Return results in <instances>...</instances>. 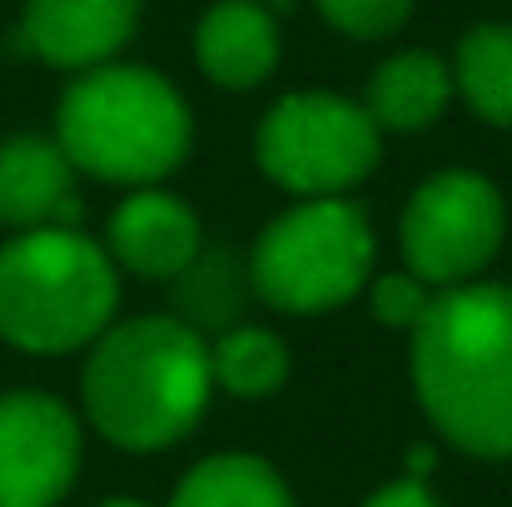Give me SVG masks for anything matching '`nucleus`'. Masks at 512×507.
<instances>
[{"label": "nucleus", "instance_id": "obj_1", "mask_svg": "<svg viewBox=\"0 0 512 507\" xmlns=\"http://www.w3.org/2000/svg\"><path fill=\"white\" fill-rule=\"evenodd\" d=\"M413 388L443 438L512 458V289L453 284L413 324Z\"/></svg>", "mask_w": 512, "mask_h": 507}, {"label": "nucleus", "instance_id": "obj_2", "mask_svg": "<svg viewBox=\"0 0 512 507\" xmlns=\"http://www.w3.org/2000/svg\"><path fill=\"white\" fill-rule=\"evenodd\" d=\"M214 388L209 348L184 319H130L105 329L85 363L90 423L130 448L155 453L179 443Z\"/></svg>", "mask_w": 512, "mask_h": 507}, {"label": "nucleus", "instance_id": "obj_3", "mask_svg": "<svg viewBox=\"0 0 512 507\" xmlns=\"http://www.w3.org/2000/svg\"><path fill=\"white\" fill-rule=\"evenodd\" d=\"M60 150L95 179L155 184L189 150V110L165 75L140 65H105L65 90Z\"/></svg>", "mask_w": 512, "mask_h": 507}, {"label": "nucleus", "instance_id": "obj_4", "mask_svg": "<svg viewBox=\"0 0 512 507\" xmlns=\"http://www.w3.org/2000/svg\"><path fill=\"white\" fill-rule=\"evenodd\" d=\"M120 284L110 254L80 229H25L0 249V338L70 353L110 329Z\"/></svg>", "mask_w": 512, "mask_h": 507}, {"label": "nucleus", "instance_id": "obj_5", "mask_svg": "<svg viewBox=\"0 0 512 507\" xmlns=\"http://www.w3.org/2000/svg\"><path fill=\"white\" fill-rule=\"evenodd\" d=\"M373 274V229L348 199H309L274 219L259 244L249 279L259 299L284 314L339 309Z\"/></svg>", "mask_w": 512, "mask_h": 507}, {"label": "nucleus", "instance_id": "obj_6", "mask_svg": "<svg viewBox=\"0 0 512 507\" xmlns=\"http://www.w3.org/2000/svg\"><path fill=\"white\" fill-rule=\"evenodd\" d=\"M378 160V125L339 95H284L259 125V169L309 199L358 184Z\"/></svg>", "mask_w": 512, "mask_h": 507}, {"label": "nucleus", "instance_id": "obj_7", "mask_svg": "<svg viewBox=\"0 0 512 507\" xmlns=\"http://www.w3.org/2000/svg\"><path fill=\"white\" fill-rule=\"evenodd\" d=\"M503 244V199L483 174L448 169L418 184L403 214L408 269L428 284H463Z\"/></svg>", "mask_w": 512, "mask_h": 507}, {"label": "nucleus", "instance_id": "obj_8", "mask_svg": "<svg viewBox=\"0 0 512 507\" xmlns=\"http://www.w3.org/2000/svg\"><path fill=\"white\" fill-rule=\"evenodd\" d=\"M80 473V423L45 393L0 398V507H55Z\"/></svg>", "mask_w": 512, "mask_h": 507}, {"label": "nucleus", "instance_id": "obj_9", "mask_svg": "<svg viewBox=\"0 0 512 507\" xmlns=\"http://www.w3.org/2000/svg\"><path fill=\"white\" fill-rule=\"evenodd\" d=\"M140 20V0H30L25 45L50 65H100L110 60Z\"/></svg>", "mask_w": 512, "mask_h": 507}, {"label": "nucleus", "instance_id": "obj_10", "mask_svg": "<svg viewBox=\"0 0 512 507\" xmlns=\"http://www.w3.org/2000/svg\"><path fill=\"white\" fill-rule=\"evenodd\" d=\"M110 249L130 274L179 279L199 254V219L174 194H160V189L130 194L110 219Z\"/></svg>", "mask_w": 512, "mask_h": 507}, {"label": "nucleus", "instance_id": "obj_11", "mask_svg": "<svg viewBox=\"0 0 512 507\" xmlns=\"http://www.w3.org/2000/svg\"><path fill=\"white\" fill-rule=\"evenodd\" d=\"M70 160L50 140H10L0 145V219L20 229H70L80 204H75V179Z\"/></svg>", "mask_w": 512, "mask_h": 507}, {"label": "nucleus", "instance_id": "obj_12", "mask_svg": "<svg viewBox=\"0 0 512 507\" xmlns=\"http://www.w3.org/2000/svg\"><path fill=\"white\" fill-rule=\"evenodd\" d=\"M199 65L224 90H254L279 65V30L259 0H219L199 20Z\"/></svg>", "mask_w": 512, "mask_h": 507}, {"label": "nucleus", "instance_id": "obj_13", "mask_svg": "<svg viewBox=\"0 0 512 507\" xmlns=\"http://www.w3.org/2000/svg\"><path fill=\"white\" fill-rule=\"evenodd\" d=\"M453 100V75L443 60L423 55V50H408V55H393L388 65L373 70V85H368V115L378 130H423L433 125Z\"/></svg>", "mask_w": 512, "mask_h": 507}, {"label": "nucleus", "instance_id": "obj_14", "mask_svg": "<svg viewBox=\"0 0 512 507\" xmlns=\"http://www.w3.org/2000/svg\"><path fill=\"white\" fill-rule=\"evenodd\" d=\"M170 507H294V498L269 463L249 453H219L179 483Z\"/></svg>", "mask_w": 512, "mask_h": 507}, {"label": "nucleus", "instance_id": "obj_15", "mask_svg": "<svg viewBox=\"0 0 512 507\" xmlns=\"http://www.w3.org/2000/svg\"><path fill=\"white\" fill-rule=\"evenodd\" d=\"M453 85L488 125H512V25H478L463 35Z\"/></svg>", "mask_w": 512, "mask_h": 507}, {"label": "nucleus", "instance_id": "obj_16", "mask_svg": "<svg viewBox=\"0 0 512 507\" xmlns=\"http://www.w3.org/2000/svg\"><path fill=\"white\" fill-rule=\"evenodd\" d=\"M209 368L234 398H269L289 373V353L269 329H229L209 348Z\"/></svg>", "mask_w": 512, "mask_h": 507}, {"label": "nucleus", "instance_id": "obj_17", "mask_svg": "<svg viewBox=\"0 0 512 507\" xmlns=\"http://www.w3.org/2000/svg\"><path fill=\"white\" fill-rule=\"evenodd\" d=\"M179 309L194 324H229L239 314V274L229 254H194V264L179 274ZM184 319V324H189Z\"/></svg>", "mask_w": 512, "mask_h": 507}, {"label": "nucleus", "instance_id": "obj_18", "mask_svg": "<svg viewBox=\"0 0 512 507\" xmlns=\"http://www.w3.org/2000/svg\"><path fill=\"white\" fill-rule=\"evenodd\" d=\"M319 10L329 15V25H339L343 35H358V40H378V35H393L413 0H319Z\"/></svg>", "mask_w": 512, "mask_h": 507}, {"label": "nucleus", "instance_id": "obj_19", "mask_svg": "<svg viewBox=\"0 0 512 507\" xmlns=\"http://www.w3.org/2000/svg\"><path fill=\"white\" fill-rule=\"evenodd\" d=\"M428 309V289L418 274H383L373 284V314L388 324V329H413Z\"/></svg>", "mask_w": 512, "mask_h": 507}, {"label": "nucleus", "instance_id": "obj_20", "mask_svg": "<svg viewBox=\"0 0 512 507\" xmlns=\"http://www.w3.org/2000/svg\"><path fill=\"white\" fill-rule=\"evenodd\" d=\"M363 507H438V503H433V493L423 488V478H403V483L378 488Z\"/></svg>", "mask_w": 512, "mask_h": 507}, {"label": "nucleus", "instance_id": "obj_21", "mask_svg": "<svg viewBox=\"0 0 512 507\" xmlns=\"http://www.w3.org/2000/svg\"><path fill=\"white\" fill-rule=\"evenodd\" d=\"M105 507H145V503H130V498H120V503H105Z\"/></svg>", "mask_w": 512, "mask_h": 507}]
</instances>
